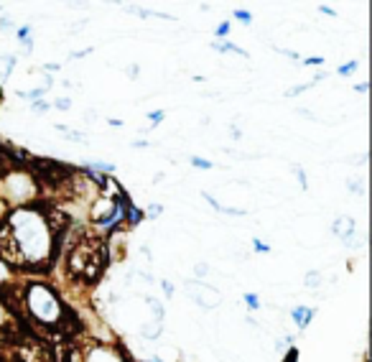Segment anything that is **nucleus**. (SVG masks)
I'll return each mask as SVG.
<instances>
[{"mask_svg": "<svg viewBox=\"0 0 372 362\" xmlns=\"http://www.w3.org/2000/svg\"><path fill=\"white\" fill-rule=\"evenodd\" d=\"M6 322H8V314H6V306L0 304V327L6 324Z\"/></svg>", "mask_w": 372, "mask_h": 362, "instance_id": "nucleus-44", "label": "nucleus"}, {"mask_svg": "<svg viewBox=\"0 0 372 362\" xmlns=\"http://www.w3.org/2000/svg\"><path fill=\"white\" fill-rule=\"evenodd\" d=\"M291 171L296 174V179H298V184H301V189H303V191L309 189V179H306V171H303L301 166H298V164H291Z\"/></svg>", "mask_w": 372, "mask_h": 362, "instance_id": "nucleus-21", "label": "nucleus"}, {"mask_svg": "<svg viewBox=\"0 0 372 362\" xmlns=\"http://www.w3.org/2000/svg\"><path fill=\"white\" fill-rule=\"evenodd\" d=\"M46 95H49V89H44V87H33V89H28V92L18 89V92H16V97L28 102V105H31V102H38V100H46Z\"/></svg>", "mask_w": 372, "mask_h": 362, "instance_id": "nucleus-16", "label": "nucleus"}, {"mask_svg": "<svg viewBox=\"0 0 372 362\" xmlns=\"http://www.w3.org/2000/svg\"><path fill=\"white\" fill-rule=\"evenodd\" d=\"M138 334L148 342H156L161 334H164V324L161 322H145V324L138 327Z\"/></svg>", "mask_w": 372, "mask_h": 362, "instance_id": "nucleus-11", "label": "nucleus"}, {"mask_svg": "<svg viewBox=\"0 0 372 362\" xmlns=\"http://www.w3.org/2000/svg\"><path fill=\"white\" fill-rule=\"evenodd\" d=\"M16 64H18V54H0V82L11 79Z\"/></svg>", "mask_w": 372, "mask_h": 362, "instance_id": "nucleus-10", "label": "nucleus"}, {"mask_svg": "<svg viewBox=\"0 0 372 362\" xmlns=\"http://www.w3.org/2000/svg\"><path fill=\"white\" fill-rule=\"evenodd\" d=\"M232 18H235V21H240L242 26H252V13H250V11H242V8H240V11H235V13H232Z\"/></svg>", "mask_w": 372, "mask_h": 362, "instance_id": "nucleus-26", "label": "nucleus"}, {"mask_svg": "<svg viewBox=\"0 0 372 362\" xmlns=\"http://www.w3.org/2000/svg\"><path fill=\"white\" fill-rule=\"evenodd\" d=\"M143 215L148 217V220H158V215H164V204H158V202L148 204V207H145Z\"/></svg>", "mask_w": 372, "mask_h": 362, "instance_id": "nucleus-23", "label": "nucleus"}, {"mask_svg": "<svg viewBox=\"0 0 372 362\" xmlns=\"http://www.w3.org/2000/svg\"><path fill=\"white\" fill-rule=\"evenodd\" d=\"M319 8H322V13H324V16H337V11H334V8H329V6H319Z\"/></svg>", "mask_w": 372, "mask_h": 362, "instance_id": "nucleus-46", "label": "nucleus"}, {"mask_svg": "<svg viewBox=\"0 0 372 362\" xmlns=\"http://www.w3.org/2000/svg\"><path fill=\"white\" fill-rule=\"evenodd\" d=\"M291 344H293V337H291V334H286L281 342H276V350H286V347H291Z\"/></svg>", "mask_w": 372, "mask_h": 362, "instance_id": "nucleus-37", "label": "nucleus"}, {"mask_svg": "<svg viewBox=\"0 0 372 362\" xmlns=\"http://www.w3.org/2000/svg\"><path fill=\"white\" fill-rule=\"evenodd\" d=\"M332 235L339 237L344 248H354L357 245V222H354V217H337L332 222Z\"/></svg>", "mask_w": 372, "mask_h": 362, "instance_id": "nucleus-6", "label": "nucleus"}, {"mask_svg": "<svg viewBox=\"0 0 372 362\" xmlns=\"http://www.w3.org/2000/svg\"><path fill=\"white\" fill-rule=\"evenodd\" d=\"M145 362H164V357H158V355H151Z\"/></svg>", "mask_w": 372, "mask_h": 362, "instance_id": "nucleus-49", "label": "nucleus"}, {"mask_svg": "<svg viewBox=\"0 0 372 362\" xmlns=\"http://www.w3.org/2000/svg\"><path fill=\"white\" fill-rule=\"evenodd\" d=\"M41 69H44L46 74H49V72H59V69H62V64H57V62H46L44 67H41Z\"/></svg>", "mask_w": 372, "mask_h": 362, "instance_id": "nucleus-39", "label": "nucleus"}, {"mask_svg": "<svg viewBox=\"0 0 372 362\" xmlns=\"http://www.w3.org/2000/svg\"><path fill=\"white\" fill-rule=\"evenodd\" d=\"M13 28H16V21L3 16V18H0V31H13Z\"/></svg>", "mask_w": 372, "mask_h": 362, "instance_id": "nucleus-33", "label": "nucleus"}, {"mask_svg": "<svg viewBox=\"0 0 372 362\" xmlns=\"http://www.w3.org/2000/svg\"><path fill=\"white\" fill-rule=\"evenodd\" d=\"M209 271H212V268H209V263H196V266H194V276H196V278H204Z\"/></svg>", "mask_w": 372, "mask_h": 362, "instance_id": "nucleus-31", "label": "nucleus"}, {"mask_svg": "<svg viewBox=\"0 0 372 362\" xmlns=\"http://www.w3.org/2000/svg\"><path fill=\"white\" fill-rule=\"evenodd\" d=\"M51 110V102L49 100H38V102H31V113H49Z\"/></svg>", "mask_w": 372, "mask_h": 362, "instance_id": "nucleus-27", "label": "nucleus"}, {"mask_svg": "<svg viewBox=\"0 0 372 362\" xmlns=\"http://www.w3.org/2000/svg\"><path fill=\"white\" fill-rule=\"evenodd\" d=\"M230 135H232V140H240V138H242L240 128H237V125H230Z\"/></svg>", "mask_w": 372, "mask_h": 362, "instance_id": "nucleus-42", "label": "nucleus"}, {"mask_svg": "<svg viewBox=\"0 0 372 362\" xmlns=\"http://www.w3.org/2000/svg\"><path fill=\"white\" fill-rule=\"evenodd\" d=\"M51 108H57V110H62V113H64V110L72 108V100H69V97H59V100L51 102Z\"/></svg>", "mask_w": 372, "mask_h": 362, "instance_id": "nucleus-30", "label": "nucleus"}, {"mask_svg": "<svg viewBox=\"0 0 372 362\" xmlns=\"http://www.w3.org/2000/svg\"><path fill=\"white\" fill-rule=\"evenodd\" d=\"M347 189L352 191V194H365V184H362L360 179H349V181H347Z\"/></svg>", "mask_w": 372, "mask_h": 362, "instance_id": "nucleus-28", "label": "nucleus"}, {"mask_svg": "<svg viewBox=\"0 0 372 362\" xmlns=\"http://www.w3.org/2000/svg\"><path fill=\"white\" fill-rule=\"evenodd\" d=\"M26 309L36 319L38 324L46 327H57L62 324L64 319V304L57 296V291L41 281H31L26 286Z\"/></svg>", "mask_w": 372, "mask_h": 362, "instance_id": "nucleus-2", "label": "nucleus"}, {"mask_svg": "<svg viewBox=\"0 0 372 362\" xmlns=\"http://www.w3.org/2000/svg\"><path fill=\"white\" fill-rule=\"evenodd\" d=\"M191 166L199 169V171H212V169H215V164L209 159H202V156H191Z\"/></svg>", "mask_w": 372, "mask_h": 362, "instance_id": "nucleus-20", "label": "nucleus"}, {"mask_svg": "<svg viewBox=\"0 0 372 362\" xmlns=\"http://www.w3.org/2000/svg\"><path fill=\"white\" fill-rule=\"evenodd\" d=\"M130 148H151V140H133Z\"/></svg>", "mask_w": 372, "mask_h": 362, "instance_id": "nucleus-40", "label": "nucleus"}, {"mask_svg": "<svg viewBox=\"0 0 372 362\" xmlns=\"http://www.w3.org/2000/svg\"><path fill=\"white\" fill-rule=\"evenodd\" d=\"M322 283H324V278L319 271H306V276H303V286L316 291V288H322Z\"/></svg>", "mask_w": 372, "mask_h": 362, "instance_id": "nucleus-17", "label": "nucleus"}, {"mask_svg": "<svg viewBox=\"0 0 372 362\" xmlns=\"http://www.w3.org/2000/svg\"><path fill=\"white\" fill-rule=\"evenodd\" d=\"M209 46H212L215 51H220V54H237V57H242V59H250V54H247L242 46L232 44V41H217V38H212Z\"/></svg>", "mask_w": 372, "mask_h": 362, "instance_id": "nucleus-8", "label": "nucleus"}, {"mask_svg": "<svg viewBox=\"0 0 372 362\" xmlns=\"http://www.w3.org/2000/svg\"><path fill=\"white\" fill-rule=\"evenodd\" d=\"M64 133H67L64 138L69 140V143H77V146H87V143H89V140L84 138V133H79V130H69V128H67Z\"/></svg>", "mask_w": 372, "mask_h": 362, "instance_id": "nucleus-19", "label": "nucleus"}, {"mask_svg": "<svg viewBox=\"0 0 372 362\" xmlns=\"http://www.w3.org/2000/svg\"><path fill=\"white\" fill-rule=\"evenodd\" d=\"M108 123H110V125H113V128H120V125H123V120H118V118H110Z\"/></svg>", "mask_w": 372, "mask_h": 362, "instance_id": "nucleus-48", "label": "nucleus"}, {"mask_svg": "<svg viewBox=\"0 0 372 362\" xmlns=\"http://www.w3.org/2000/svg\"><path fill=\"white\" fill-rule=\"evenodd\" d=\"M301 64L303 67H322L324 57H306V59H301Z\"/></svg>", "mask_w": 372, "mask_h": 362, "instance_id": "nucleus-32", "label": "nucleus"}, {"mask_svg": "<svg viewBox=\"0 0 372 362\" xmlns=\"http://www.w3.org/2000/svg\"><path fill=\"white\" fill-rule=\"evenodd\" d=\"M16 41L21 44L23 54H28V57H31V54H33V28H31V26H21L18 31H16Z\"/></svg>", "mask_w": 372, "mask_h": 362, "instance_id": "nucleus-9", "label": "nucleus"}, {"mask_svg": "<svg viewBox=\"0 0 372 362\" xmlns=\"http://www.w3.org/2000/svg\"><path fill=\"white\" fill-rule=\"evenodd\" d=\"M0 100H3V84H0Z\"/></svg>", "mask_w": 372, "mask_h": 362, "instance_id": "nucleus-50", "label": "nucleus"}, {"mask_svg": "<svg viewBox=\"0 0 372 362\" xmlns=\"http://www.w3.org/2000/svg\"><path fill=\"white\" fill-rule=\"evenodd\" d=\"M138 72H140L138 64H130V67H125V77H128V79H138Z\"/></svg>", "mask_w": 372, "mask_h": 362, "instance_id": "nucleus-35", "label": "nucleus"}, {"mask_svg": "<svg viewBox=\"0 0 372 362\" xmlns=\"http://www.w3.org/2000/svg\"><path fill=\"white\" fill-rule=\"evenodd\" d=\"M82 362H130L123 352H118L108 342H92L82 355Z\"/></svg>", "mask_w": 372, "mask_h": 362, "instance_id": "nucleus-5", "label": "nucleus"}, {"mask_svg": "<svg viewBox=\"0 0 372 362\" xmlns=\"http://www.w3.org/2000/svg\"><path fill=\"white\" fill-rule=\"evenodd\" d=\"M357 67H360V62H357V59H352V62L342 64L339 69H337V74H339V77H349L352 72H357Z\"/></svg>", "mask_w": 372, "mask_h": 362, "instance_id": "nucleus-24", "label": "nucleus"}, {"mask_svg": "<svg viewBox=\"0 0 372 362\" xmlns=\"http://www.w3.org/2000/svg\"><path fill=\"white\" fill-rule=\"evenodd\" d=\"M296 357H298V350L293 347V350H288V355H286V362H296Z\"/></svg>", "mask_w": 372, "mask_h": 362, "instance_id": "nucleus-43", "label": "nucleus"}, {"mask_svg": "<svg viewBox=\"0 0 372 362\" xmlns=\"http://www.w3.org/2000/svg\"><path fill=\"white\" fill-rule=\"evenodd\" d=\"M314 314L316 309H311V306H293V309H291V319H293V324L301 332L309 329V324L314 322Z\"/></svg>", "mask_w": 372, "mask_h": 362, "instance_id": "nucleus-7", "label": "nucleus"}, {"mask_svg": "<svg viewBox=\"0 0 372 362\" xmlns=\"http://www.w3.org/2000/svg\"><path fill=\"white\" fill-rule=\"evenodd\" d=\"M145 306L153 312V322H161V324H166V306L161 304V299H156L153 293H148V296H143Z\"/></svg>", "mask_w": 372, "mask_h": 362, "instance_id": "nucleus-12", "label": "nucleus"}, {"mask_svg": "<svg viewBox=\"0 0 372 362\" xmlns=\"http://www.w3.org/2000/svg\"><path fill=\"white\" fill-rule=\"evenodd\" d=\"M327 77H329V74H316L314 79H311V82H303V84H293V87H288V89H286V92H283V97H288V100H291V97H298V95H301V92H306V89H311V87H314V84L324 82V79H327Z\"/></svg>", "mask_w": 372, "mask_h": 362, "instance_id": "nucleus-14", "label": "nucleus"}, {"mask_svg": "<svg viewBox=\"0 0 372 362\" xmlns=\"http://www.w3.org/2000/svg\"><path fill=\"white\" fill-rule=\"evenodd\" d=\"M186 291H189L194 306H199L202 312H212L222 304L220 288H215L207 281H186Z\"/></svg>", "mask_w": 372, "mask_h": 362, "instance_id": "nucleus-4", "label": "nucleus"}, {"mask_svg": "<svg viewBox=\"0 0 372 362\" xmlns=\"http://www.w3.org/2000/svg\"><path fill=\"white\" fill-rule=\"evenodd\" d=\"M252 250H255V253H260V255H265V253H271V245H265L263 240H258V237H252Z\"/></svg>", "mask_w": 372, "mask_h": 362, "instance_id": "nucleus-29", "label": "nucleus"}, {"mask_svg": "<svg viewBox=\"0 0 372 362\" xmlns=\"http://www.w3.org/2000/svg\"><path fill=\"white\" fill-rule=\"evenodd\" d=\"M38 197V181L28 171H8L3 176V199L16 207H28Z\"/></svg>", "mask_w": 372, "mask_h": 362, "instance_id": "nucleus-3", "label": "nucleus"}, {"mask_svg": "<svg viewBox=\"0 0 372 362\" xmlns=\"http://www.w3.org/2000/svg\"><path fill=\"white\" fill-rule=\"evenodd\" d=\"M367 89H370V84H367V82L354 84V92H360V95H367Z\"/></svg>", "mask_w": 372, "mask_h": 362, "instance_id": "nucleus-41", "label": "nucleus"}, {"mask_svg": "<svg viewBox=\"0 0 372 362\" xmlns=\"http://www.w3.org/2000/svg\"><path fill=\"white\" fill-rule=\"evenodd\" d=\"M123 220H128L130 227H138V225L145 220V215H143V210H138V207L130 202V204H123Z\"/></svg>", "mask_w": 372, "mask_h": 362, "instance_id": "nucleus-13", "label": "nucleus"}, {"mask_svg": "<svg viewBox=\"0 0 372 362\" xmlns=\"http://www.w3.org/2000/svg\"><path fill=\"white\" fill-rule=\"evenodd\" d=\"M92 54V46L89 49H82V51H72L69 54V62H77V59H84V57H89Z\"/></svg>", "mask_w": 372, "mask_h": 362, "instance_id": "nucleus-34", "label": "nucleus"}, {"mask_svg": "<svg viewBox=\"0 0 372 362\" xmlns=\"http://www.w3.org/2000/svg\"><path fill=\"white\" fill-rule=\"evenodd\" d=\"M281 54H283L286 59H291V62H301V57H298V51H291V49H281Z\"/></svg>", "mask_w": 372, "mask_h": 362, "instance_id": "nucleus-38", "label": "nucleus"}, {"mask_svg": "<svg viewBox=\"0 0 372 362\" xmlns=\"http://www.w3.org/2000/svg\"><path fill=\"white\" fill-rule=\"evenodd\" d=\"M232 33V21H222L215 28V38L217 41H227V36Z\"/></svg>", "mask_w": 372, "mask_h": 362, "instance_id": "nucleus-18", "label": "nucleus"}, {"mask_svg": "<svg viewBox=\"0 0 372 362\" xmlns=\"http://www.w3.org/2000/svg\"><path fill=\"white\" fill-rule=\"evenodd\" d=\"M298 115H301V118H306V120H316V118H314V113H309V110H298Z\"/></svg>", "mask_w": 372, "mask_h": 362, "instance_id": "nucleus-45", "label": "nucleus"}, {"mask_svg": "<svg viewBox=\"0 0 372 362\" xmlns=\"http://www.w3.org/2000/svg\"><path fill=\"white\" fill-rule=\"evenodd\" d=\"M54 255L51 220L36 207H16L0 220V258L18 268H44Z\"/></svg>", "mask_w": 372, "mask_h": 362, "instance_id": "nucleus-1", "label": "nucleus"}, {"mask_svg": "<svg viewBox=\"0 0 372 362\" xmlns=\"http://www.w3.org/2000/svg\"><path fill=\"white\" fill-rule=\"evenodd\" d=\"M242 299H245V306L250 309V312H258V309H260V296H258V293H245Z\"/></svg>", "mask_w": 372, "mask_h": 362, "instance_id": "nucleus-25", "label": "nucleus"}, {"mask_svg": "<svg viewBox=\"0 0 372 362\" xmlns=\"http://www.w3.org/2000/svg\"><path fill=\"white\" fill-rule=\"evenodd\" d=\"M161 288H164V293H166V299H171V296H174V283H171V281H161Z\"/></svg>", "mask_w": 372, "mask_h": 362, "instance_id": "nucleus-36", "label": "nucleus"}, {"mask_svg": "<svg viewBox=\"0 0 372 362\" xmlns=\"http://www.w3.org/2000/svg\"><path fill=\"white\" fill-rule=\"evenodd\" d=\"M84 171L87 174H115L118 171V166L115 164H110V161H87V164H84Z\"/></svg>", "mask_w": 372, "mask_h": 362, "instance_id": "nucleus-15", "label": "nucleus"}, {"mask_svg": "<svg viewBox=\"0 0 372 362\" xmlns=\"http://www.w3.org/2000/svg\"><path fill=\"white\" fill-rule=\"evenodd\" d=\"M84 118H87V120H95L97 113H95V110H87V113H84Z\"/></svg>", "mask_w": 372, "mask_h": 362, "instance_id": "nucleus-47", "label": "nucleus"}, {"mask_svg": "<svg viewBox=\"0 0 372 362\" xmlns=\"http://www.w3.org/2000/svg\"><path fill=\"white\" fill-rule=\"evenodd\" d=\"M164 120H166V110H151V113H148V123H151V130H153V128L161 125Z\"/></svg>", "mask_w": 372, "mask_h": 362, "instance_id": "nucleus-22", "label": "nucleus"}]
</instances>
